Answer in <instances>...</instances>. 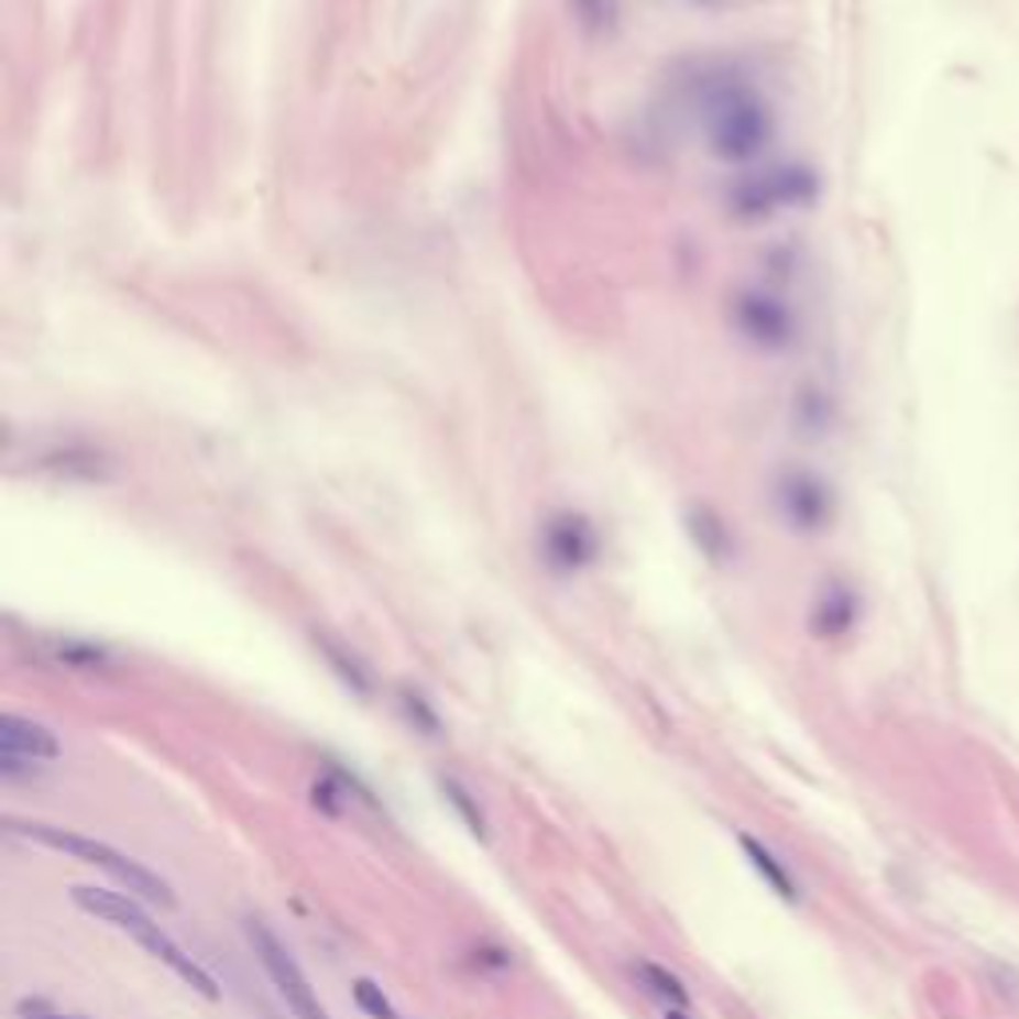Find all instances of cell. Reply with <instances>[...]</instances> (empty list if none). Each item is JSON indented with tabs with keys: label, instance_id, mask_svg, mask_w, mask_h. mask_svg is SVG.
<instances>
[{
	"label": "cell",
	"instance_id": "6da1fadb",
	"mask_svg": "<svg viewBox=\"0 0 1019 1019\" xmlns=\"http://www.w3.org/2000/svg\"><path fill=\"white\" fill-rule=\"evenodd\" d=\"M701 112V132H705V147L725 164H749L769 147L777 120H773L769 100L753 88L745 76L721 73L709 76L698 100Z\"/></svg>",
	"mask_w": 1019,
	"mask_h": 1019
},
{
	"label": "cell",
	"instance_id": "7a4b0ae2",
	"mask_svg": "<svg viewBox=\"0 0 1019 1019\" xmlns=\"http://www.w3.org/2000/svg\"><path fill=\"white\" fill-rule=\"evenodd\" d=\"M73 900L80 912L96 916V920H105V924H112L116 932H124V936H132L135 944L144 947L147 956H156L164 967H172L184 984H188L191 991H199L204 999H219V984L211 979V972L199 960H191L184 947L176 944V940L167 936L164 928L152 920V916L144 912V908L135 905V896H124V892H112V888H96V885H76L73 888Z\"/></svg>",
	"mask_w": 1019,
	"mask_h": 1019
},
{
	"label": "cell",
	"instance_id": "3957f363",
	"mask_svg": "<svg viewBox=\"0 0 1019 1019\" xmlns=\"http://www.w3.org/2000/svg\"><path fill=\"white\" fill-rule=\"evenodd\" d=\"M9 832L12 836H24V841L44 844V848H56V853L73 856V861H80V864H92V868L112 876L128 896H140V900L160 905V908H176V892H172V885H167L164 876L152 873L147 864L132 861V856L120 853V848H112V844L96 841V836H84V832L61 829V824H41V821H9Z\"/></svg>",
	"mask_w": 1019,
	"mask_h": 1019
},
{
	"label": "cell",
	"instance_id": "277c9868",
	"mask_svg": "<svg viewBox=\"0 0 1019 1019\" xmlns=\"http://www.w3.org/2000/svg\"><path fill=\"white\" fill-rule=\"evenodd\" d=\"M248 944L251 952H255V960H260V967L267 972V979L275 984V991H280V999L292 1008L295 1019H331L327 1016V1008L319 1004V996H315L311 979L303 976V967L295 964V956L283 947V940L271 932L263 920H248Z\"/></svg>",
	"mask_w": 1019,
	"mask_h": 1019
},
{
	"label": "cell",
	"instance_id": "5b68a950",
	"mask_svg": "<svg viewBox=\"0 0 1019 1019\" xmlns=\"http://www.w3.org/2000/svg\"><path fill=\"white\" fill-rule=\"evenodd\" d=\"M812 191V179L797 167H769V172H753L741 176L728 191V211L741 219H765L785 208H797Z\"/></svg>",
	"mask_w": 1019,
	"mask_h": 1019
},
{
	"label": "cell",
	"instance_id": "8992f818",
	"mask_svg": "<svg viewBox=\"0 0 1019 1019\" xmlns=\"http://www.w3.org/2000/svg\"><path fill=\"white\" fill-rule=\"evenodd\" d=\"M541 562L558 573H578L598 558V530L578 510H558L538 530Z\"/></svg>",
	"mask_w": 1019,
	"mask_h": 1019
},
{
	"label": "cell",
	"instance_id": "52a82bcc",
	"mask_svg": "<svg viewBox=\"0 0 1019 1019\" xmlns=\"http://www.w3.org/2000/svg\"><path fill=\"white\" fill-rule=\"evenodd\" d=\"M733 322H737V331L745 335L749 343H757L760 351H785V347L792 343V311L777 299V295L760 292V287L737 295V303H733Z\"/></svg>",
	"mask_w": 1019,
	"mask_h": 1019
},
{
	"label": "cell",
	"instance_id": "ba28073f",
	"mask_svg": "<svg viewBox=\"0 0 1019 1019\" xmlns=\"http://www.w3.org/2000/svg\"><path fill=\"white\" fill-rule=\"evenodd\" d=\"M777 494H780V510H785V518L792 522V530H821L824 522H829V514H832L829 490H824L821 479H812V474H804V470L785 474L780 486H777Z\"/></svg>",
	"mask_w": 1019,
	"mask_h": 1019
},
{
	"label": "cell",
	"instance_id": "9c48e42d",
	"mask_svg": "<svg viewBox=\"0 0 1019 1019\" xmlns=\"http://www.w3.org/2000/svg\"><path fill=\"white\" fill-rule=\"evenodd\" d=\"M0 757L4 760H24V765H36V760H56L61 757V741L48 725L29 717H17V713H4L0 717Z\"/></svg>",
	"mask_w": 1019,
	"mask_h": 1019
},
{
	"label": "cell",
	"instance_id": "30bf717a",
	"mask_svg": "<svg viewBox=\"0 0 1019 1019\" xmlns=\"http://www.w3.org/2000/svg\"><path fill=\"white\" fill-rule=\"evenodd\" d=\"M741 848H745V856H749V864L757 868L760 880H765V885H769L773 892L780 896V900H797V885H792L789 868H785V864L773 856V848H765L757 836H741Z\"/></svg>",
	"mask_w": 1019,
	"mask_h": 1019
},
{
	"label": "cell",
	"instance_id": "8fae6325",
	"mask_svg": "<svg viewBox=\"0 0 1019 1019\" xmlns=\"http://www.w3.org/2000/svg\"><path fill=\"white\" fill-rule=\"evenodd\" d=\"M637 979H642V988L649 991L654 999H661L666 1008H686L689 1004V991L686 984L673 976V972H666V967L657 964H637Z\"/></svg>",
	"mask_w": 1019,
	"mask_h": 1019
},
{
	"label": "cell",
	"instance_id": "7c38bea8",
	"mask_svg": "<svg viewBox=\"0 0 1019 1019\" xmlns=\"http://www.w3.org/2000/svg\"><path fill=\"white\" fill-rule=\"evenodd\" d=\"M354 1004H359L371 1019H398L395 1004L383 996V988H379L375 979H354Z\"/></svg>",
	"mask_w": 1019,
	"mask_h": 1019
},
{
	"label": "cell",
	"instance_id": "4fadbf2b",
	"mask_svg": "<svg viewBox=\"0 0 1019 1019\" xmlns=\"http://www.w3.org/2000/svg\"><path fill=\"white\" fill-rule=\"evenodd\" d=\"M442 789H447V797H450V804H454L462 817L470 821V829L474 832H482V812H479V804L470 801V792L458 785V780H442Z\"/></svg>",
	"mask_w": 1019,
	"mask_h": 1019
},
{
	"label": "cell",
	"instance_id": "5bb4252c",
	"mask_svg": "<svg viewBox=\"0 0 1019 1019\" xmlns=\"http://www.w3.org/2000/svg\"><path fill=\"white\" fill-rule=\"evenodd\" d=\"M17 1016L21 1019H76V1016H68V1011L53 1008V1004H44V999H21V1004H17Z\"/></svg>",
	"mask_w": 1019,
	"mask_h": 1019
},
{
	"label": "cell",
	"instance_id": "9a60e30c",
	"mask_svg": "<svg viewBox=\"0 0 1019 1019\" xmlns=\"http://www.w3.org/2000/svg\"><path fill=\"white\" fill-rule=\"evenodd\" d=\"M403 705H406V713H410V721H418V725L427 728V733H435L438 721H435V713L423 705V698H415V693H403Z\"/></svg>",
	"mask_w": 1019,
	"mask_h": 1019
},
{
	"label": "cell",
	"instance_id": "2e32d148",
	"mask_svg": "<svg viewBox=\"0 0 1019 1019\" xmlns=\"http://www.w3.org/2000/svg\"><path fill=\"white\" fill-rule=\"evenodd\" d=\"M666 1019H689V1016H686V1011H681V1008H669V1011H666Z\"/></svg>",
	"mask_w": 1019,
	"mask_h": 1019
}]
</instances>
